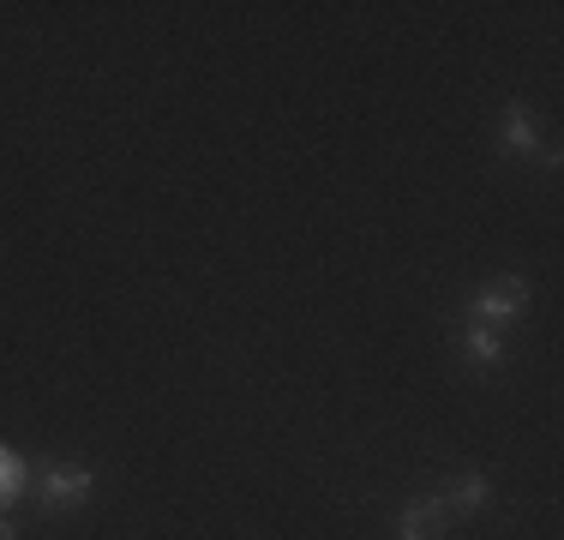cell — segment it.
Segmentation results:
<instances>
[{
  "label": "cell",
  "mask_w": 564,
  "mask_h": 540,
  "mask_svg": "<svg viewBox=\"0 0 564 540\" xmlns=\"http://www.w3.org/2000/svg\"><path fill=\"white\" fill-rule=\"evenodd\" d=\"M522 306H529V282L505 277V282H492V289H480L475 301H468V313H475V324H505V318H517Z\"/></svg>",
  "instance_id": "cell-1"
},
{
  "label": "cell",
  "mask_w": 564,
  "mask_h": 540,
  "mask_svg": "<svg viewBox=\"0 0 564 540\" xmlns=\"http://www.w3.org/2000/svg\"><path fill=\"white\" fill-rule=\"evenodd\" d=\"M90 486H97V475L78 468V463L48 468V475H43V505L48 510H73V505H85V498H90Z\"/></svg>",
  "instance_id": "cell-2"
},
{
  "label": "cell",
  "mask_w": 564,
  "mask_h": 540,
  "mask_svg": "<svg viewBox=\"0 0 564 540\" xmlns=\"http://www.w3.org/2000/svg\"><path fill=\"white\" fill-rule=\"evenodd\" d=\"M402 540H445V498H421L402 510Z\"/></svg>",
  "instance_id": "cell-3"
},
{
  "label": "cell",
  "mask_w": 564,
  "mask_h": 540,
  "mask_svg": "<svg viewBox=\"0 0 564 540\" xmlns=\"http://www.w3.org/2000/svg\"><path fill=\"white\" fill-rule=\"evenodd\" d=\"M463 355L475 360V367H499V360H505V343L492 336V324H468V336H463Z\"/></svg>",
  "instance_id": "cell-4"
},
{
  "label": "cell",
  "mask_w": 564,
  "mask_h": 540,
  "mask_svg": "<svg viewBox=\"0 0 564 540\" xmlns=\"http://www.w3.org/2000/svg\"><path fill=\"white\" fill-rule=\"evenodd\" d=\"M487 498H492V480L487 475H463V480L451 486L445 510H487Z\"/></svg>",
  "instance_id": "cell-5"
},
{
  "label": "cell",
  "mask_w": 564,
  "mask_h": 540,
  "mask_svg": "<svg viewBox=\"0 0 564 540\" xmlns=\"http://www.w3.org/2000/svg\"><path fill=\"white\" fill-rule=\"evenodd\" d=\"M505 139H510V151H534V120H529L522 102L505 108Z\"/></svg>",
  "instance_id": "cell-6"
},
{
  "label": "cell",
  "mask_w": 564,
  "mask_h": 540,
  "mask_svg": "<svg viewBox=\"0 0 564 540\" xmlns=\"http://www.w3.org/2000/svg\"><path fill=\"white\" fill-rule=\"evenodd\" d=\"M19 493H24V463L7 451V444H0V510H7Z\"/></svg>",
  "instance_id": "cell-7"
},
{
  "label": "cell",
  "mask_w": 564,
  "mask_h": 540,
  "mask_svg": "<svg viewBox=\"0 0 564 540\" xmlns=\"http://www.w3.org/2000/svg\"><path fill=\"white\" fill-rule=\"evenodd\" d=\"M0 540H19V529H12V517L0 510Z\"/></svg>",
  "instance_id": "cell-8"
}]
</instances>
